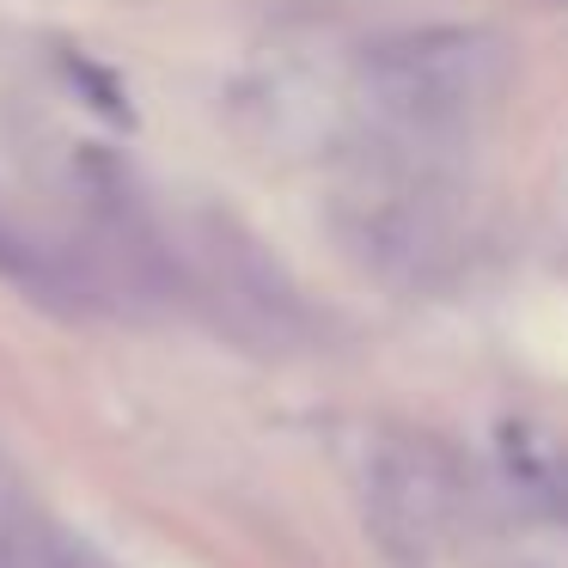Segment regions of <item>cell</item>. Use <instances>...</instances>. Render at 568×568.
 <instances>
[{"label":"cell","mask_w":568,"mask_h":568,"mask_svg":"<svg viewBox=\"0 0 568 568\" xmlns=\"http://www.w3.org/2000/svg\"><path fill=\"white\" fill-rule=\"evenodd\" d=\"M367 80L379 104L416 135H446L465 129L495 104L507 80V50L489 31H404L367 55Z\"/></svg>","instance_id":"cell-1"},{"label":"cell","mask_w":568,"mask_h":568,"mask_svg":"<svg viewBox=\"0 0 568 568\" xmlns=\"http://www.w3.org/2000/svg\"><path fill=\"white\" fill-rule=\"evenodd\" d=\"M446 514V477L428 465L422 446H379L367 458V526L385 556L404 568L428 562V544Z\"/></svg>","instance_id":"cell-2"},{"label":"cell","mask_w":568,"mask_h":568,"mask_svg":"<svg viewBox=\"0 0 568 568\" xmlns=\"http://www.w3.org/2000/svg\"><path fill=\"white\" fill-rule=\"evenodd\" d=\"M68 80H74V87L92 99V111L116 116V123H135V111H129V99L116 92V80H111V74H99V68H87L80 55H68Z\"/></svg>","instance_id":"cell-3"},{"label":"cell","mask_w":568,"mask_h":568,"mask_svg":"<svg viewBox=\"0 0 568 568\" xmlns=\"http://www.w3.org/2000/svg\"><path fill=\"white\" fill-rule=\"evenodd\" d=\"M550 501H556V507H562V514H568V458H562V477H556V495H550Z\"/></svg>","instance_id":"cell-4"}]
</instances>
